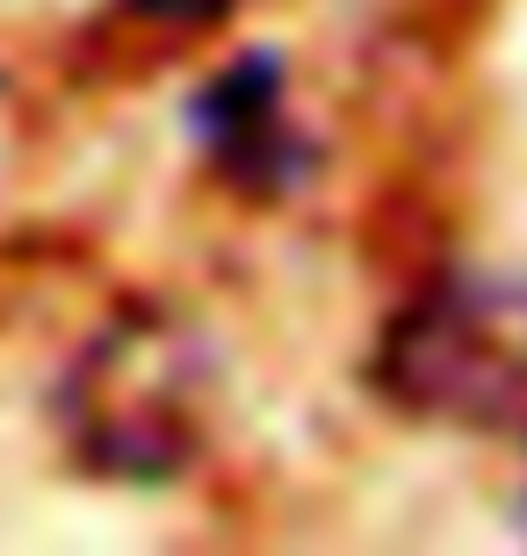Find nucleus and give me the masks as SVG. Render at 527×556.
<instances>
[{"label":"nucleus","mask_w":527,"mask_h":556,"mask_svg":"<svg viewBox=\"0 0 527 556\" xmlns=\"http://www.w3.org/2000/svg\"><path fill=\"white\" fill-rule=\"evenodd\" d=\"M188 124L203 138V152L253 195H283L304 181L311 144L297 138L283 109V59L275 51H246L217 73V80L188 102Z\"/></svg>","instance_id":"obj_3"},{"label":"nucleus","mask_w":527,"mask_h":556,"mask_svg":"<svg viewBox=\"0 0 527 556\" xmlns=\"http://www.w3.org/2000/svg\"><path fill=\"white\" fill-rule=\"evenodd\" d=\"M145 22H166V29H203V22L231 15L239 0H130Z\"/></svg>","instance_id":"obj_4"},{"label":"nucleus","mask_w":527,"mask_h":556,"mask_svg":"<svg viewBox=\"0 0 527 556\" xmlns=\"http://www.w3.org/2000/svg\"><path fill=\"white\" fill-rule=\"evenodd\" d=\"M376 391L419 419L499 427L527 413V275L463 268L412 296L376 348Z\"/></svg>","instance_id":"obj_1"},{"label":"nucleus","mask_w":527,"mask_h":556,"mask_svg":"<svg viewBox=\"0 0 527 556\" xmlns=\"http://www.w3.org/2000/svg\"><path fill=\"white\" fill-rule=\"evenodd\" d=\"M210 362L196 332L174 318H116L65 376V427L80 455L109 477H160L188 470L203 448Z\"/></svg>","instance_id":"obj_2"}]
</instances>
